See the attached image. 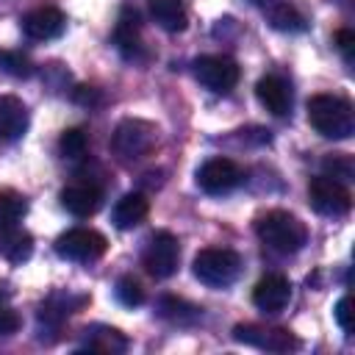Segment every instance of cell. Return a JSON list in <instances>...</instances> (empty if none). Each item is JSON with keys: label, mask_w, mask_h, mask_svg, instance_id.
<instances>
[{"label": "cell", "mask_w": 355, "mask_h": 355, "mask_svg": "<svg viewBox=\"0 0 355 355\" xmlns=\"http://www.w3.org/2000/svg\"><path fill=\"white\" fill-rule=\"evenodd\" d=\"M255 233L258 239L272 250V252H280V255H294L302 250V244L308 241V230L305 225L288 214V211H266L255 219Z\"/></svg>", "instance_id": "cell-1"}, {"label": "cell", "mask_w": 355, "mask_h": 355, "mask_svg": "<svg viewBox=\"0 0 355 355\" xmlns=\"http://www.w3.org/2000/svg\"><path fill=\"white\" fill-rule=\"evenodd\" d=\"M308 122L324 139H349L355 130L352 105L338 94H313L308 100Z\"/></svg>", "instance_id": "cell-2"}, {"label": "cell", "mask_w": 355, "mask_h": 355, "mask_svg": "<svg viewBox=\"0 0 355 355\" xmlns=\"http://www.w3.org/2000/svg\"><path fill=\"white\" fill-rule=\"evenodd\" d=\"M191 272L200 283L211 288H227L241 272V258L236 250L227 247H205L194 255Z\"/></svg>", "instance_id": "cell-3"}, {"label": "cell", "mask_w": 355, "mask_h": 355, "mask_svg": "<svg viewBox=\"0 0 355 355\" xmlns=\"http://www.w3.org/2000/svg\"><path fill=\"white\" fill-rule=\"evenodd\" d=\"M155 141H158L155 125L147 119H136V116L122 119L111 133V150L122 161H139V158L150 155Z\"/></svg>", "instance_id": "cell-4"}, {"label": "cell", "mask_w": 355, "mask_h": 355, "mask_svg": "<svg viewBox=\"0 0 355 355\" xmlns=\"http://www.w3.org/2000/svg\"><path fill=\"white\" fill-rule=\"evenodd\" d=\"M105 250H108V239L92 227H72L55 239V252L61 258L78 261V263H92V261L103 258Z\"/></svg>", "instance_id": "cell-5"}, {"label": "cell", "mask_w": 355, "mask_h": 355, "mask_svg": "<svg viewBox=\"0 0 355 355\" xmlns=\"http://www.w3.org/2000/svg\"><path fill=\"white\" fill-rule=\"evenodd\" d=\"M180 263V244L169 230H155L141 252V266L155 280H166L178 272Z\"/></svg>", "instance_id": "cell-6"}, {"label": "cell", "mask_w": 355, "mask_h": 355, "mask_svg": "<svg viewBox=\"0 0 355 355\" xmlns=\"http://www.w3.org/2000/svg\"><path fill=\"white\" fill-rule=\"evenodd\" d=\"M233 338L266 352H294L300 349V338L286 330V327H272V324H255V322H244L233 327Z\"/></svg>", "instance_id": "cell-7"}, {"label": "cell", "mask_w": 355, "mask_h": 355, "mask_svg": "<svg viewBox=\"0 0 355 355\" xmlns=\"http://www.w3.org/2000/svg\"><path fill=\"white\" fill-rule=\"evenodd\" d=\"M308 200H311V205H313L319 214H324V216H344V214H349V208H352V194H349V189H347L341 180L330 178V175H316V178H311V183H308Z\"/></svg>", "instance_id": "cell-8"}, {"label": "cell", "mask_w": 355, "mask_h": 355, "mask_svg": "<svg viewBox=\"0 0 355 355\" xmlns=\"http://www.w3.org/2000/svg\"><path fill=\"white\" fill-rule=\"evenodd\" d=\"M191 67H194V78L216 94H227L241 78L239 64L227 55H200V58H194Z\"/></svg>", "instance_id": "cell-9"}, {"label": "cell", "mask_w": 355, "mask_h": 355, "mask_svg": "<svg viewBox=\"0 0 355 355\" xmlns=\"http://www.w3.org/2000/svg\"><path fill=\"white\" fill-rule=\"evenodd\" d=\"M244 180V172L241 166L233 161V158H208L200 169H197V186L205 191V194H227L233 191L239 183Z\"/></svg>", "instance_id": "cell-10"}, {"label": "cell", "mask_w": 355, "mask_h": 355, "mask_svg": "<svg viewBox=\"0 0 355 355\" xmlns=\"http://www.w3.org/2000/svg\"><path fill=\"white\" fill-rule=\"evenodd\" d=\"M64 11L55 6H39L22 17V33L33 42H50L64 33Z\"/></svg>", "instance_id": "cell-11"}, {"label": "cell", "mask_w": 355, "mask_h": 355, "mask_svg": "<svg viewBox=\"0 0 355 355\" xmlns=\"http://www.w3.org/2000/svg\"><path fill=\"white\" fill-rule=\"evenodd\" d=\"M252 302L263 313H280L291 302V283L283 275H266L252 288Z\"/></svg>", "instance_id": "cell-12"}, {"label": "cell", "mask_w": 355, "mask_h": 355, "mask_svg": "<svg viewBox=\"0 0 355 355\" xmlns=\"http://www.w3.org/2000/svg\"><path fill=\"white\" fill-rule=\"evenodd\" d=\"M61 205L72 214V216H94L103 205V191L100 186L94 183H72V186H64L61 194H58Z\"/></svg>", "instance_id": "cell-13"}, {"label": "cell", "mask_w": 355, "mask_h": 355, "mask_svg": "<svg viewBox=\"0 0 355 355\" xmlns=\"http://www.w3.org/2000/svg\"><path fill=\"white\" fill-rule=\"evenodd\" d=\"M114 44L128 61H136L141 55V22H139L136 8H130V6L122 8L116 28H114Z\"/></svg>", "instance_id": "cell-14"}, {"label": "cell", "mask_w": 355, "mask_h": 355, "mask_svg": "<svg viewBox=\"0 0 355 355\" xmlns=\"http://www.w3.org/2000/svg\"><path fill=\"white\" fill-rule=\"evenodd\" d=\"M255 97L275 116H286L291 111V89L280 75H263L255 83Z\"/></svg>", "instance_id": "cell-15"}, {"label": "cell", "mask_w": 355, "mask_h": 355, "mask_svg": "<svg viewBox=\"0 0 355 355\" xmlns=\"http://www.w3.org/2000/svg\"><path fill=\"white\" fill-rule=\"evenodd\" d=\"M147 214H150V200H147V194H141V191H128V194H122V197L116 200V205H114V211H111V219H114V225H116L119 230H133V227H139V225L147 219Z\"/></svg>", "instance_id": "cell-16"}, {"label": "cell", "mask_w": 355, "mask_h": 355, "mask_svg": "<svg viewBox=\"0 0 355 355\" xmlns=\"http://www.w3.org/2000/svg\"><path fill=\"white\" fill-rule=\"evenodd\" d=\"M28 130V108L14 94H0V141H17Z\"/></svg>", "instance_id": "cell-17"}, {"label": "cell", "mask_w": 355, "mask_h": 355, "mask_svg": "<svg viewBox=\"0 0 355 355\" xmlns=\"http://www.w3.org/2000/svg\"><path fill=\"white\" fill-rule=\"evenodd\" d=\"M0 255L11 263H22L33 255V236L17 225L0 227Z\"/></svg>", "instance_id": "cell-18"}, {"label": "cell", "mask_w": 355, "mask_h": 355, "mask_svg": "<svg viewBox=\"0 0 355 355\" xmlns=\"http://www.w3.org/2000/svg\"><path fill=\"white\" fill-rule=\"evenodd\" d=\"M147 8H150V17L169 33H178L189 25L183 0H147Z\"/></svg>", "instance_id": "cell-19"}, {"label": "cell", "mask_w": 355, "mask_h": 355, "mask_svg": "<svg viewBox=\"0 0 355 355\" xmlns=\"http://www.w3.org/2000/svg\"><path fill=\"white\" fill-rule=\"evenodd\" d=\"M266 17H269V25H272L275 31H283V33H300V31L308 28L305 14H302L297 6L286 3V0H283V3H275Z\"/></svg>", "instance_id": "cell-20"}, {"label": "cell", "mask_w": 355, "mask_h": 355, "mask_svg": "<svg viewBox=\"0 0 355 355\" xmlns=\"http://www.w3.org/2000/svg\"><path fill=\"white\" fill-rule=\"evenodd\" d=\"M83 347L92 352H125L128 338L114 327H92V330H86Z\"/></svg>", "instance_id": "cell-21"}, {"label": "cell", "mask_w": 355, "mask_h": 355, "mask_svg": "<svg viewBox=\"0 0 355 355\" xmlns=\"http://www.w3.org/2000/svg\"><path fill=\"white\" fill-rule=\"evenodd\" d=\"M28 211V202L19 191L14 189H0V227L17 225Z\"/></svg>", "instance_id": "cell-22"}, {"label": "cell", "mask_w": 355, "mask_h": 355, "mask_svg": "<svg viewBox=\"0 0 355 355\" xmlns=\"http://www.w3.org/2000/svg\"><path fill=\"white\" fill-rule=\"evenodd\" d=\"M58 150H61V155L69 158V161L83 158L86 150H89V133H86L83 128H67V130L61 133V139H58Z\"/></svg>", "instance_id": "cell-23"}, {"label": "cell", "mask_w": 355, "mask_h": 355, "mask_svg": "<svg viewBox=\"0 0 355 355\" xmlns=\"http://www.w3.org/2000/svg\"><path fill=\"white\" fill-rule=\"evenodd\" d=\"M114 294H116V300H119L122 305H128V308H136V305L144 302V288H141V283H139L133 275H122V277L116 280V286H114Z\"/></svg>", "instance_id": "cell-24"}, {"label": "cell", "mask_w": 355, "mask_h": 355, "mask_svg": "<svg viewBox=\"0 0 355 355\" xmlns=\"http://www.w3.org/2000/svg\"><path fill=\"white\" fill-rule=\"evenodd\" d=\"M322 166H324V175H330V178H336L341 183L344 180H352V175H355V161L347 153H330L322 161Z\"/></svg>", "instance_id": "cell-25"}, {"label": "cell", "mask_w": 355, "mask_h": 355, "mask_svg": "<svg viewBox=\"0 0 355 355\" xmlns=\"http://www.w3.org/2000/svg\"><path fill=\"white\" fill-rule=\"evenodd\" d=\"M0 69L14 75V78H31L33 75V61L17 50H3L0 53Z\"/></svg>", "instance_id": "cell-26"}, {"label": "cell", "mask_w": 355, "mask_h": 355, "mask_svg": "<svg viewBox=\"0 0 355 355\" xmlns=\"http://www.w3.org/2000/svg\"><path fill=\"white\" fill-rule=\"evenodd\" d=\"M189 302H183V300H175V297H164L161 300V313L166 316V319H175V322H186V319H197L200 316V308L197 305H191L189 311H183Z\"/></svg>", "instance_id": "cell-27"}, {"label": "cell", "mask_w": 355, "mask_h": 355, "mask_svg": "<svg viewBox=\"0 0 355 355\" xmlns=\"http://www.w3.org/2000/svg\"><path fill=\"white\" fill-rule=\"evenodd\" d=\"M72 100H75L78 105H89V108H94V105L103 103V92H100L97 86H75Z\"/></svg>", "instance_id": "cell-28"}, {"label": "cell", "mask_w": 355, "mask_h": 355, "mask_svg": "<svg viewBox=\"0 0 355 355\" xmlns=\"http://www.w3.org/2000/svg\"><path fill=\"white\" fill-rule=\"evenodd\" d=\"M19 324H22L19 313H17L14 308H6V305H0V338H6V336H14V333L19 330Z\"/></svg>", "instance_id": "cell-29"}, {"label": "cell", "mask_w": 355, "mask_h": 355, "mask_svg": "<svg viewBox=\"0 0 355 355\" xmlns=\"http://www.w3.org/2000/svg\"><path fill=\"white\" fill-rule=\"evenodd\" d=\"M336 322L344 333H352V300L347 294L336 302Z\"/></svg>", "instance_id": "cell-30"}, {"label": "cell", "mask_w": 355, "mask_h": 355, "mask_svg": "<svg viewBox=\"0 0 355 355\" xmlns=\"http://www.w3.org/2000/svg\"><path fill=\"white\" fill-rule=\"evenodd\" d=\"M336 47L341 50L344 61H352V50H355V33H352L349 28L336 31Z\"/></svg>", "instance_id": "cell-31"}, {"label": "cell", "mask_w": 355, "mask_h": 355, "mask_svg": "<svg viewBox=\"0 0 355 355\" xmlns=\"http://www.w3.org/2000/svg\"><path fill=\"white\" fill-rule=\"evenodd\" d=\"M6 297H11V283L0 280V300H6Z\"/></svg>", "instance_id": "cell-32"}]
</instances>
